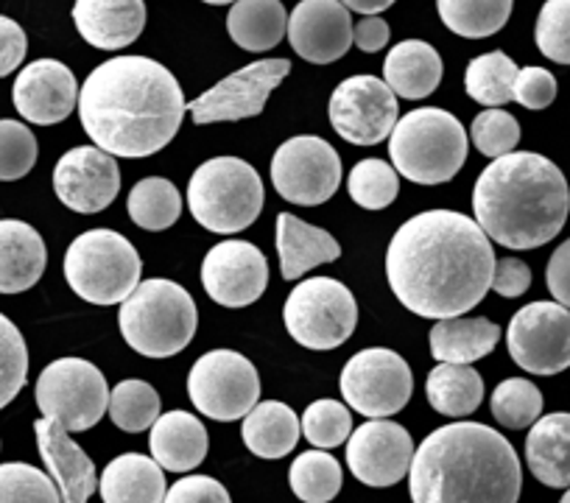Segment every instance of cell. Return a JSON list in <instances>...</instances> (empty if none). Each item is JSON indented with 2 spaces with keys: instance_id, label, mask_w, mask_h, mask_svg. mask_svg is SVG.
<instances>
[{
  "instance_id": "cell-17",
  "label": "cell",
  "mask_w": 570,
  "mask_h": 503,
  "mask_svg": "<svg viewBox=\"0 0 570 503\" xmlns=\"http://www.w3.org/2000/svg\"><path fill=\"white\" fill-rule=\"evenodd\" d=\"M202 286L213 303L246 308L257 303L268 286L266 255L249 240H222L202 264Z\"/></svg>"
},
{
  "instance_id": "cell-21",
  "label": "cell",
  "mask_w": 570,
  "mask_h": 503,
  "mask_svg": "<svg viewBox=\"0 0 570 503\" xmlns=\"http://www.w3.org/2000/svg\"><path fill=\"white\" fill-rule=\"evenodd\" d=\"M14 107L29 124L53 126L70 118L79 107V85L68 65L57 59H37L14 79Z\"/></svg>"
},
{
  "instance_id": "cell-54",
  "label": "cell",
  "mask_w": 570,
  "mask_h": 503,
  "mask_svg": "<svg viewBox=\"0 0 570 503\" xmlns=\"http://www.w3.org/2000/svg\"><path fill=\"white\" fill-rule=\"evenodd\" d=\"M202 3H210V7H227V3H235V0H202Z\"/></svg>"
},
{
  "instance_id": "cell-5",
  "label": "cell",
  "mask_w": 570,
  "mask_h": 503,
  "mask_svg": "<svg viewBox=\"0 0 570 503\" xmlns=\"http://www.w3.org/2000/svg\"><path fill=\"white\" fill-rule=\"evenodd\" d=\"M120 336L146 358H171L183 353L196 336L199 310L194 297L179 283L166 277L140 280V286L120 303Z\"/></svg>"
},
{
  "instance_id": "cell-47",
  "label": "cell",
  "mask_w": 570,
  "mask_h": 503,
  "mask_svg": "<svg viewBox=\"0 0 570 503\" xmlns=\"http://www.w3.org/2000/svg\"><path fill=\"white\" fill-rule=\"evenodd\" d=\"M557 98V79L546 68H520L514 79V101L525 109H546Z\"/></svg>"
},
{
  "instance_id": "cell-6",
  "label": "cell",
  "mask_w": 570,
  "mask_h": 503,
  "mask_svg": "<svg viewBox=\"0 0 570 503\" xmlns=\"http://www.w3.org/2000/svg\"><path fill=\"white\" fill-rule=\"evenodd\" d=\"M470 140L462 120L440 107L403 115L389 135L394 171L416 185L451 183L468 162Z\"/></svg>"
},
{
  "instance_id": "cell-1",
  "label": "cell",
  "mask_w": 570,
  "mask_h": 503,
  "mask_svg": "<svg viewBox=\"0 0 570 503\" xmlns=\"http://www.w3.org/2000/svg\"><path fill=\"white\" fill-rule=\"evenodd\" d=\"M492 272L490 238L464 213H420L389 240V288L422 319H453L473 310L492 288Z\"/></svg>"
},
{
  "instance_id": "cell-49",
  "label": "cell",
  "mask_w": 570,
  "mask_h": 503,
  "mask_svg": "<svg viewBox=\"0 0 570 503\" xmlns=\"http://www.w3.org/2000/svg\"><path fill=\"white\" fill-rule=\"evenodd\" d=\"M531 286V269L518 258L495 260V272H492V292L501 294L507 299H518L529 292Z\"/></svg>"
},
{
  "instance_id": "cell-39",
  "label": "cell",
  "mask_w": 570,
  "mask_h": 503,
  "mask_svg": "<svg viewBox=\"0 0 570 503\" xmlns=\"http://www.w3.org/2000/svg\"><path fill=\"white\" fill-rule=\"evenodd\" d=\"M490 408L503 428L523 431L542 417V392L525 377H509L495 386Z\"/></svg>"
},
{
  "instance_id": "cell-7",
  "label": "cell",
  "mask_w": 570,
  "mask_h": 503,
  "mask_svg": "<svg viewBox=\"0 0 570 503\" xmlns=\"http://www.w3.org/2000/svg\"><path fill=\"white\" fill-rule=\"evenodd\" d=\"M266 190L255 168L240 157H213L188 183V205L196 221L218 235L252 227L263 213Z\"/></svg>"
},
{
  "instance_id": "cell-25",
  "label": "cell",
  "mask_w": 570,
  "mask_h": 503,
  "mask_svg": "<svg viewBox=\"0 0 570 503\" xmlns=\"http://www.w3.org/2000/svg\"><path fill=\"white\" fill-rule=\"evenodd\" d=\"M274 238H277L279 272H283L285 280H299L316 266L342 258V246L327 229L311 227L292 213H279Z\"/></svg>"
},
{
  "instance_id": "cell-51",
  "label": "cell",
  "mask_w": 570,
  "mask_h": 503,
  "mask_svg": "<svg viewBox=\"0 0 570 503\" xmlns=\"http://www.w3.org/2000/svg\"><path fill=\"white\" fill-rule=\"evenodd\" d=\"M546 280L551 297L570 310V238L564 244H559L551 260H548Z\"/></svg>"
},
{
  "instance_id": "cell-19",
  "label": "cell",
  "mask_w": 570,
  "mask_h": 503,
  "mask_svg": "<svg viewBox=\"0 0 570 503\" xmlns=\"http://www.w3.org/2000/svg\"><path fill=\"white\" fill-rule=\"evenodd\" d=\"M411 458V434L392 420H370L347 440L350 473L366 486H394L409 475Z\"/></svg>"
},
{
  "instance_id": "cell-43",
  "label": "cell",
  "mask_w": 570,
  "mask_h": 503,
  "mask_svg": "<svg viewBox=\"0 0 570 503\" xmlns=\"http://www.w3.org/2000/svg\"><path fill=\"white\" fill-rule=\"evenodd\" d=\"M303 434L316 447H338L353 434V414L338 401H316L303 414Z\"/></svg>"
},
{
  "instance_id": "cell-28",
  "label": "cell",
  "mask_w": 570,
  "mask_h": 503,
  "mask_svg": "<svg viewBox=\"0 0 570 503\" xmlns=\"http://www.w3.org/2000/svg\"><path fill=\"white\" fill-rule=\"evenodd\" d=\"M445 65L436 48L422 40H403L389 51L383 62V81L397 98L420 101L440 87Z\"/></svg>"
},
{
  "instance_id": "cell-11",
  "label": "cell",
  "mask_w": 570,
  "mask_h": 503,
  "mask_svg": "<svg viewBox=\"0 0 570 503\" xmlns=\"http://www.w3.org/2000/svg\"><path fill=\"white\" fill-rule=\"evenodd\" d=\"M188 395L199 414L233 423L257 406L261 375L246 355L235 349H210L190 369Z\"/></svg>"
},
{
  "instance_id": "cell-53",
  "label": "cell",
  "mask_w": 570,
  "mask_h": 503,
  "mask_svg": "<svg viewBox=\"0 0 570 503\" xmlns=\"http://www.w3.org/2000/svg\"><path fill=\"white\" fill-rule=\"evenodd\" d=\"M338 3H344L350 12H358V14H364V18H375V14L386 12L394 0H338Z\"/></svg>"
},
{
  "instance_id": "cell-38",
  "label": "cell",
  "mask_w": 570,
  "mask_h": 503,
  "mask_svg": "<svg viewBox=\"0 0 570 503\" xmlns=\"http://www.w3.org/2000/svg\"><path fill=\"white\" fill-rule=\"evenodd\" d=\"M109 420L126 434H142L160 420V395L146 381H120L109 392Z\"/></svg>"
},
{
  "instance_id": "cell-4",
  "label": "cell",
  "mask_w": 570,
  "mask_h": 503,
  "mask_svg": "<svg viewBox=\"0 0 570 503\" xmlns=\"http://www.w3.org/2000/svg\"><path fill=\"white\" fill-rule=\"evenodd\" d=\"M473 213L495 244L518 251L537 249L557 238L568 221V179L548 157L512 151L481 171L473 188Z\"/></svg>"
},
{
  "instance_id": "cell-22",
  "label": "cell",
  "mask_w": 570,
  "mask_h": 503,
  "mask_svg": "<svg viewBox=\"0 0 570 503\" xmlns=\"http://www.w3.org/2000/svg\"><path fill=\"white\" fill-rule=\"evenodd\" d=\"M37 447L57 484L62 503H87L98 490V473L92 458L73 442L70 431L53 420H37L35 423Z\"/></svg>"
},
{
  "instance_id": "cell-18",
  "label": "cell",
  "mask_w": 570,
  "mask_h": 503,
  "mask_svg": "<svg viewBox=\"0 0 570 503\" xmlns=\"http://www.w3.org/2000/svg\"><path fill=\"white\" fill-rule=\"evenodd\" d=\"M53 190L68 210L96 216L118 196L120 168L115 157L98 146H79L59 157L53 168Z\"/></svg>"
},
{
  "instance_id": "cell-24",
  "label": "cell",
  "mask_w": 570,
  "mask_h": 503,
  "mask_svg": "<svg viewBox=\"0 0 570 503\" xmlns=\"http://www.w3.org/2000/svg\"><path fill=\"white\" fill-rule=\"evenodd\" d=\"M48 264L42 235L31 224L0 221V294H23L40 283Z\"/></svg>"
},
{
  "instance_id": "cell-16",
  "label": "cell",
  "mask_w": 570,
  "mask_h": 503,
  "mask_svg": "<svg viewBox=\"0 0 570 503\" xmlns=\"http://www.w3.org/2000/svg\"><path fill=\"white\" fill-rule=\"evenodd\" d=\"M288 73H292L288 59H257L202 92L196 101H188L190 118L196 126L255 118L263 112L274 87L283 85Z\"/></svg>"
},
{
  "instance_id": "cell-9",
  "label": "cell",
  "mask_w": 570,
  "mask_h": 503,
  "mask_svg": "<svg viewBox=\"0 0 570 503\" xmlns=\"http://www.w3.org/2000/svg\"><path fill=\"white\" fill-rule=\"evenodd\" d=\"M283 322L303 347L336 349L358 325V303L344 283L333 277H311L288 294Z\"/></svg>"
},
{
  "instance_id": "cell-48",
  "label": "cell",
  "mask_w": 570,
  "mask_h": 503,
  "mask_svg": "<svg viewBox=\"0 0 570 503\" xmlns=\"http://www.w3.org/2000/svg\"><path fill=\"white\" fill-rule=\"evenodd\" d=\"M163 503H233L227 486L218 484L210 475H185L174 481Z\"/></svg>"
},
{
  "instance_id": "cell-46",
  "label": "cell",
  "mask_w": 570,
  "mask_h": 503,
  "mask_svg": "<svg viewBox=\"0 0 570 503\" xmlns=\"http://www.w3.org/2000/svg\"><path fill=\"white\" fill-rule=\"evenodd\" d=\"M470 138L481 155L498 160V157L512 155L514 146L520 144V124L503 109H484L481 115H475Z\"/></svg>"
},
{
  "instance_id": "cell-8",
  "label": "cell",
  "mask_w": 570,
  "mask_h": 503,
  "mask_svg": "<svg viewBox=\"0 0 570 503\" xmlns=\"http://www.w3.org/2000/svg\"><path fill=\"white\" fill-rule=\"evenodd\" d=\"M142 260L115 229H87L65 251V280L85 303L120 305L140 286Z\"/></svg>"
},
{
  "instance_id": "cell-31",
  "label": "cell",
  "mask_w": 570,
  "mask_h": 503,
  "mask_svg": "<svg viewBox=\"0 0 570 503\" xmlns=\"http://www.w3.org/2000/svg\"><path fill=\"white\" fill-rule=\"evenodd\" d=\"M299 434H303L299 417L292 412V406L279 401L257 403L244 417V431H240L244 445L266 462L288 456L297 447Z\"/></svg>"
},
{
  "instance_id": "cell-2",
  "label": "cell",
  "mask_w": 570,
  "mask_h": 503,
  "mask_svg": "<svg viewBox=\"0 0 570 503\" xmlns=\"http://www.w3.org/2000/svg\"><path fill=\"white\" fill-rule=\"evenodd\" d=\"M188 101L177 76L149 57H115L98 65L79 90V118L92 146L140 160L177 138Z\"/></svg>"
},
{
  "instance_id": "cell-45",
  "label": "cell",
  "mask_w": 570,
  "mask_h": 503,
  "mask_svg": "<svg viewBox=\"0 0 570 503\" xmlns=\"http://www.w3.org/2000/svg\"><path fill=\"white\" fill-rule=\"evenodd\" d=\"M537 48L557 65H570V0H546L534 26Z\"/></svg>"
},
{
  "instance_id": "cell-27",
  "label": "cell",
  "mask_w": 570,
  "mask_h": 503,
  "mask_svg": "<svg viewBox=\"0 0 570 503\" xmlns=\"http://www.w3.org/2000/svg\"><path fill=\"white\" fill-rule=\"evenodd\" d=\"M531 475L551 490H570V414H546L525 436Z\"/></svg>"
},
{
  "instance_id": "cell-52",
  "label": "cell",
  "mask_w": 570,
  "mask_h": 503,
  "mask_svg": "<svg viewBox=\"0 0 570 503\" xmlns=\"http://www.w3.org/2000/svg\"><path fill=\"white\" fill-rule=\"evenodd\" d=\"M353 42L364 53H377L386 48L389 42V23L375 14V18H364L358 26H353Z\"/></svg>"
},
{
  "instance_id": "cell-23",
  "label": "cell",
  "mask_w": 570,
  "mask_h": 503,
  "mask_svg": "<svg viewBox=\"0 0 570 503\" xmlns=\"http://www.w3.org/2000/svg\"><path fill=\"white\" fill-rule=\"evenodd\" d=\"M73 23L85 42L101 51L131 46L146 29L142 0H76Z\"/></svg>"
},
{
  "instance_id": "cell-3",
  "label": "cell",
  "mask_w": 570,
  "mask_h": 503,
  "mask_svg": "<svg viewBox=\"0 0 570 503\" xmlns=\"http://www.w3.org/2000/svg\"><path fill=\"white\" fill-rule=\"evenodd\" d=\"M523 470L512 442L481 423H451L414 451V503H518Z\"/></svg>"
},
{
  "instance_id": "cell-13",
  "label": "cell",
  "mask_w": 570,
  "mask_h": 503,
  "mask_svg": "<svg viewBox=\"0 0 570 503\" xmlns=\"http://www.w3.org/2000/svg\"><path fill=\"white\" fill-rule=\"evenodd\" d=\"M272 185L292 205H325L342 185V157L314 135L285 140L272 157Z\"/></svg>"
},
{
  "instance_id": "cell-30",
  "label": "cell",
  "mask_w": 570,
  "mask_h": 503,
  "mask_svg": "<svg viewBox=\"0 0 570 503\" xmlns=\"http://www.w3.org/2000/svg\"><path fill=\"white\" fill-rule=\"evenodd\" d=\"M501 342V327L495 322L468 319V316H453L440 319L431 327V355L440 364H473L487 358Z\"/></svg>"
},
{
  "instance_id": "cell-36",
  "label": "cell",
  "mask_w": 570,
  "mask_h": 503,
  "mask_svg": "<svg viewBox=\"0 0 570 503\" xmlns=\"http://www.w3.org/2000/svg\"><path fill=\"white\" fill-rule=\"evenodd\" d=\"M126 210H129V218L140 229L160 233V229L174 227V224L179 221L183 196H179L177 185L168 183V179L163 177L140 179V183L131 188Z\"/></svg>"
},
{
  "instance_id": "cell-34",
  "label": "cell",
  "mask_w": 570,
  "mask_h": 503,
  "mask_svg": "<svg viewBox=\"0 0 570 503\" xmlns=\"http://www.w3.org/2000/svg\"><path fill=\"white\" fill-rule=\"evenodd\" d=\"M514 0H436L440 18L464 40H484L509 23Z\"/></svg>"
},
{
  "instance_id": "cell-26",
  "label": "cell",
  "mask_w": 570,
  "mask_h": 503,
  "mask_svg": "<svg viewBox=\"0 0 570 503\" xmlns=\"http://www.w3.org/2000/svg\"><path fill=\"white\" fill-rule=\"evenodd\" d=\"M151 458L171 473H190L207 456V431L199 417L188 412L160 414L149 436Z\"/></svg>"
},
{
  "instance_id": "cell-14",
  "label": "cell",
  "mask_w": 570,
  "mask_h": 503,
  "mask_svg": "<svg viewBox=\"0 0 570 503\" xmlns=\"http://www.w3.org/2000/svg\"><path fill=\"white\" fill-rule=\"evenodd\" d=\"M397 96L375 76H353L333 90L327 115L342 140L353 146H377L400 120Z\"/></svg>"
},
{
  "instance_id": "cell-32",
  "label": "cell",
  "mask_w": 570,
  "mask_h": 503,
  "mask_svg": "<svg viewBox=\"0 0 570 503\" xmlns=\"http://www.w3.org/2000/svg\"><path fill=\"white\" fill-rule=\"evenodd\" d=\"M227 31L244 51H272L288 34V14L279 0H235L227 14Z\"/></svg>"
},
{
  "instance_id": "cell-50",
  "label": "cell",
  "mask_w": 570,
  "mask_h": 503,
  "mask_svg": "<svg viewBox=\"0 0 570 503\" xmlns=\"http://www.w3.org/2000/svg\"><path fill=\"white\" fill-rule=\"evenodd\" d=\"M26 51H29V40H26V31L20 29V23H14L12 18H3L0 14V79L23 65Z\"/></svg>"
},
{
  "instance_id": "cell-40",
  "label": "cell",
  "mask_w": 570,
  "mask_h": 503,
  "mask_svg": "<svg viewBox=\"0 0 570 503\" xmlns=\"http://www.w3.org/2000/svg\"><path fill=\"white\" fill-rule=\"evenodd\" d=\"M350 199L364 210H383L400 194V177L394 166L383 160H361L347 179Z\"/></svg>"
},
{
  "instance_id": "cell-37",
  "label": "cell",
  "mask_w": 570,
  "mask_h": 503,
  "mask_svg": "<svg viewBox=\"0 0 570 503\" xmlns=\"http://www.w3.org/2000/svg\"><path fill=\"white\" fill-rule=\"evenodd\" d=\"M342 464L325 451H305L294 458L292 490L305 503H331L342 492Z\"/></svg>"
},
{
  "instance_id": "cell-44",
  "label": "cell",
  "mask_w": 570,
  "mask_h": 503,
  "mask_svg": "<svg viewBox=\"0 0 570 503\" xmlns=\"http://www.w3.org/2000/svg\"><path fill=\"white\" fill-rule=\"evenodd\" d=\"M37 162V138L20 120H0V183L23 179Z\"/></svg>"
},
{
  "instance_id": "cell-10",
  "label": "cell",
  "mask_w": 570,
  "mask_h": 503,
  "mask_svg": "<svg viewBox=\"0 0 570 503\" xmlns=\"http://www.w3.org/2000/svg\"><path fill=\"white\" fill-rule=\"evenodd\" d=\"M37 406L46 420L65 431H90L109 408L107 377L85 358H59L40 372L35 386Z\"/></svg>"
},
{
  "instance_id": "cell-29",
  "label": "cell",
  "mask_w": 570,
  "mask_h": 503,
  "mask_svg": "<svg viewBox=\"0 0 570 503\" xmlns=\"http://www.w3.org/2000/svg\"><path fill=\"white\" fill-rule=\"evenodd\" d=\"M104 503H163L166 501V473L151 456L120 453L104 467L98 479Z\"/></svg>"
},
{
  "instance_id": "cell-12",
  "label": "cell",
  "mask_w": 570,
  "mask_h": 503,
  "mask_svg": "<svg viewBox=\"0 0 570 503\" xmlns=\"http://www.w3.org/2000/svg\"><path fill=\"white\" fill-rule=\"evenodd\" d=\"M338 384L344 403L370 420H386L403 412L414 392V377L405 358L386 347L355 353L344 364Z\"/></svg>"
},
{
  "instance_id": "cell-42",
  "label": "cell",
  "mask_w": 570,
  "mask_h": 503,
  "mask_svg": "<svg viewBox=\"0 0 570 503\" xmlns=\"http://www.w3.org/2000/svg\"><path fill=\"white\" fill-rule=\"evenodd\" d=\"M0 503H62L51 475L23 462L0 464Z\"/></svg>"
},
{
  "instance_id": "cell-20",
  "label": "cell",
  "mask_w": 570,
  "mask_h": 503,
  "mask_svg": "<svg viewBox=\"0 0 570 503\" xmlns=\"http://www.w3.org/2000/svg\"><path fill=\"white\" fill-rule=\"evenodd\" d=\"M288 42L305 62H336L353 46V14L338 0H299L288 18Z\"/></svg>"
},
{
  "instance_id": "cell-15",
  "label": "cell",
  "mask_w": 570,
  "mask_h": 503,
  "mask_svg": "<svg viewBox=\"0 0 570 503\" xmlns=\"http://www.w3.org/2000/svg\"><path fill=\"white\" fill-rule=\"evenodd\" d=\"M507 347L531 375H557L570 366V310L559 303H531L512 316Z\"/></svg>"
},
{
  "instance_id": "cell-33",
  "label": "cell",
  "mask_w": 570,
  "mask_h": 503,
  "mask_svg": "<svg viewBox=\"0 0 570 503\" xmlns=\"http://www.w3.org/2000/svg\"><path fill=\"white\" fill-rule=\"evenodd\" d=\"M428 403L445 417H468L484 401V381L468 364H436L428 375Z\"/></svg>"
},
{
  "instance_id": "cell-35",
  "label": "cell",
  "mask_w": 570,
  "mask_h": 503,
  "mask_svg": "<svg viewBox=\"0 0 570 503\" xmlns=\"http://www.w3.org/2000/svg\"><path fill=\"white\" fill-rule=\"evenodd\" d=\"M518 65L503 51H490L475 57L464 73V90L475 103L487 109H501L503 103L514 101V79Z\"/></svg>"
},
{
  "instance_id": "cell-55",
  "label": "cell",
  "mask_w": 570,
  "mask_h": 503,
  "mask_svg": "<svg viewBox=\"0 0 570 503\" xmlns=\"http://www.w3.org/2000/svg\"><path fill=\"white\" fill-rule=\"evenodd\" d=\"M559 503H570V490L564 492V495H562V501H559Z\"/></svg>"
},
{
  "instance_id": "cell-41",
  "label": "cell",
  "mask_w": 570,
  "mask_h": 503,
  "mask_svg": "<svg viewBox=\"0 0 570 503\" xmlns=\"http://www.w3.org/2000/svg\"><path fill=\"white\" fill-rule=\"evenodd\" d=\"M29 381V347L12 319L0 314V408H7Z\"/></svg>"
}]
</instances>
